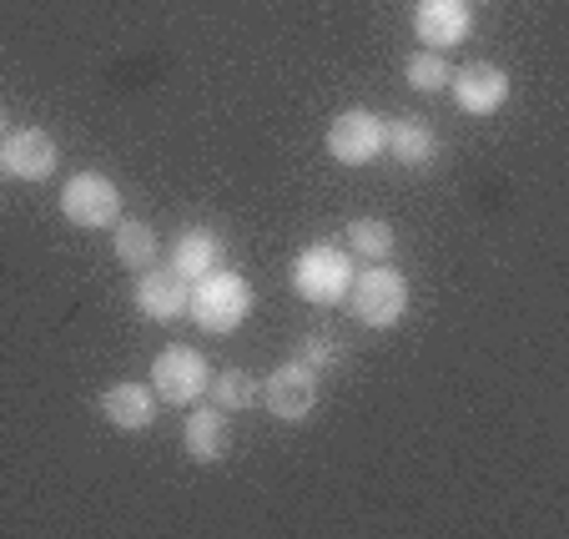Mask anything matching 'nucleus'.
<instances>
[{
    "label": "nucleus",
    "mask_w": 569,
    "mask_h": 539,
    "mask_svg": "<svg viewBox=\"0 0 569 539\" xmlns=\"http://www.w3.org/2000/svg\"><path fill=\"white\" fill-rule=\"evenodd\" d=\"M383 151L403 167H429L439 157V131L423 117H393L383 121Z\"/></svg>",
    "instance_id": "13"
},
{
    "label": "nucleus",
    "mask_w": 569,
    "mask_h": 539,
    "mask_svg": "<svg viewBox=\"0 0 569 539\" xmlns=\"http://www.w3.org/2000/svg\"><path fill=\"white\" fill-rule=\"evenodd\" d=\"M473 31V6L469 0H419L413 6V36L429 51H453Z\"/></svg>",
    "instance_id": "11"
},
{
    "label": "nucleus",
    "mask_w": 569,
    "mask_h": 539,
    "mask_svg": "<svg viewBox=\"0 0 569 539\" xmlns=\"http://www.w3.org/2000/svg\"><path fill=\"white\" fill-rule=\"evenodd\" d=\"M449 91L469 117H495V111L509 101V71L495 61H469L449 76Z\"/></svg>",
    "instance_id": "10"
},
{
    "label": "nucleus",
    "mask_w": 569,
    "mask_h": 539,
    "mask_svg": "<svg viewBox=\"0 0 569 539\" xmlns=\"http://www.w3.org/2000/svg\"><path fill=\"white\" fill-rule=\"evenodd\" d=\"M338 358H343V343H338L333 333H308L298 343V363H308L312 373H322V368H333Z\"/></svg>",
    "instance_id": "20"
},
{
    "label": "nucleus",
    "mask_w": 569,
    "mask_h": 539,
    "mask_svg": "<svg viewBox=\"0 0 569 539\" xmlns=\"http://www.w3.org/2000/svg\"><path fill=\"white\" fill-rule=\"evenodd\" d=\"M469 6H483V0H469Z\"/></svg>",
    "instance_id": "23"
},
{
    "label": "nucleus",
    "mask_w": 569,
    "mask_h": 539,
    "mask_svg": "<svg viewBox=\"0 0 569 539\" xmlns=\"http://www.w3.org/2000/svg\"><path fill=\"white\" fill-rule=\"evenodd\" d=\"M182 443H187V459L192 465H217L227 459V443H232V429H227V409H192L187 413V429H182Z\"/></svg>",
    "instance_id": "14"
},
{
    "label": "nucleus",
    "mask_w": 569,
    "mask_h": 539,
    "mask_svg": "<svg viewBox=\"0 0 569 539\" xmlns=\"http://www.w3.org/2000/svg\"><path fill=\"white\" fill-rule=\"evenodd\" d=\"M212 383L207 373V358L187 343H167L157 358H151V393L161 403H197Z\"/></svg>",
    "instance_id": "5"
},
{
    "label": "nucleus",
    "mask_w": 569,
    "mask_h": 539,
    "mask_svg": "<svg viewBox=\"0 0 569 539\" xmlns=\"http://www.w3.org/2000/svg\"><path fill=\"white\" fill-rule=\"evenodd\" d=\"M207 389H212L217 409H227V413H242L258 403V378H252L248 368H222V373H212Z\"/></svg>",
    "instance_id": "18"
},
{
    "label": "nucleus",
    "mask_w": 569,
    "mask_h": 539,
    "mask_svg": "<svg viewBox=\"0 0 569 539\" xmlns=\"http://www.w3.org/2000/svg\"><path fill=\"white\" fill-rule=\"evenodd\" d=\"M328 157L343 167H368L383 157V117L368 107H348L328 121Z\"/></svg>",
    "instance_id": "7"
},
{
    "label": "nucleus",
    "mask_w": 569,
    "mask_h": 539,
    "mask_svg": "<svg viewBox=\"0 0 569 539\" xmlns=\"http://www.w3.org/2000/svg\"><path fill=\"white\" fill-rule=\"evenodd\" d=\"M0 157H6V177L16 182H46L61 162V151H56V137L46 127H16L6 131L0 141Z\"/></svg>",
    "instance_id": "9"
},
{
    "label": "nucleus",
    "mask_w": 569,
    "mask_h": 539,
    "mask_svg": "<svg viewBox=\"0 0 569 539\" xmlns=\"http://www.w3.org/2000/svg\"><path fill=\"white\" fill-rule=\"evenodd\" d=\"M61 217L81 232H101V227H117L121 217V187L107 172H76L61 187Z\"/></svg>",
    "instance_id": "4"
},
{
    "label": "nucleus",
    "mask_w": 569,
    "mask_h": 539,
    "mask_svg": "<svg viewBox=\"0 0 569 539\" xmlns=\"http://www.w3.org/2000/svg\"><path fill=\"white\" fill-rule=\"evenodd\" d=\"M0 141H6V107H0Z\"/></svg>",
    "instance_id": "21"
},
{
    "label": "nucleus",
    "mask_w": 569,
    "mask_h": 539,
    "mask_svg": "<svg viewBox=\"0 0 569 539\" xmlns=\"http://www.w3.org/2000/svg\"><path fill=\"white\" fill-rule=\"evenodd\" d=\"M187 313H192V323L202 328V333H217V338L237 333L252 313V282L232 268L202 272V278L192 282V292H187Z\"/></svg>",
    "instance_id": "1"
},
{
    "label": "nucleus",
    "mask_w": 569,
    "mask_h": 539,
    "mask_svg": "<svg viewBox=\"0 0 569 539\" xmlns=\"http://www.w3.org/2000/svg\"><path fill=\"white\" fill-rule=\"evenodd\" d=\"M343 242H348V252H358L363 262H388L393 248H398L393 227H388L383 217H358V222H348Z\"/></svg>",
    "instance_id": "17"
},
{
    "label": "nucleus",
    "mask_w": 569,
    "mask_h": 539,
    "mask_svg": "<svg viewBox=\"0 0 569 539\" xmlns=\"http://www.w3.org/2000/svg\"><path fill=\"white\" fill-rule=\"evenodd\" d=\"M157 409H161V399L151 393V383H131L127 378V383H111L101 393V419L117 433H147L157 423Z\"/></svg>",
    "instance_id": "12"
},
{
    "label": "nucleus",
    "mask_w": 569,
    "mask_h": 539,
    "mask_svg": "<svg viewBox=\"0 0 569 539\" xmlns=\"http://www.w3.org/2000/svg\"><path fill=\"white\" fill-rule=\"evenodd\" d=\"M258 403L272 413V419L282 423H302L312 409H318V373H312L308 363H282L272 368L268 378L258 383Z\"/></svg>",
    "instance_id": "6"
},
{
    "label": "nucleus",
    "mask_w": 569,
    "mask_h": 539,
    "mask_svg": "<svg viewBox=\"0 0 569 539\" xmlns=\"http://www.w3.org/2000/svg\"><path fill=\"white\" fill-rule=\"evenodd\" d=\"M348 282H353V258L348 248H333V242H312L292 258V292L312 308H333V302L348 298Z\"/></svg>",
    "instance_id": "3"
},
{
    "label": "nucleus",
    "mask_w": 569,
    "mask_h": 539,
    "mask_svg": "<svg viewBox=\"0 0 569 539\" xmlns=\"http://www.w3.org/2000/svg\"><path fill=\"white\" fill-rule=\"evenodd\" d=\"M403 76H409V87L413 91H423V97H433V91H443L449 87V76H453V66H449V51H413L409 56V66H403Z\"/></svg>",
    "instance_id": "19"
},
{
    "label": "nucleus",
    "mask_w": 569,
    "mask_h": 539,
    "mask_svg": "<svg viewBox=\"0 0 569 539\" xmlns=\"http://www.w3.org/2000/svg\"><path fill=\"white\" fill-rule=\"evenodd\" d=\"M409 278L393 268V262H368L363 272H353V282H348V308H353V318L363 328H393L398 318L409 313Z\"/></svg>",
    "instance_id": "2"
},
{
    "label": "nucleus",
    "mask_w": 569,
    "mask_h": 539,
    "mask_svg": "<svg viewBox=\"0 0 569 539\" xmlns=\"http://www.w3.org/2000/svg\"><path fill=\"white\" fill-rule=\"evenodd\" d=\"M117 262L127 272H141V268H151L157 262V252H161V238H157V227L151 222H141V217H117Z\"/></svg>",
    "instance_id": "16"
},
{
    "label": "nucleus",
    "mask_w": 569,
    "mask_h": 539,
    "mask_svg": "<svg viewBox=\"0 0 569 539\" xmlns=\"http://www.w3.org/2000/svg\"><path fill=\"white\" fill-rule=\"evenodd\" d=\"M187 292H192V282L182 278V272L167 262H151V268L137 272V282H131V302H137V313L151 318V323H172V318L187 313Z\"/></svg>",
    "instance_id": "8"
},
{
    "label": "nucleus",
    "mask_w": 569,
    "mask_h": 539,
    "mask_svg": "<svg viewBox=\"0 0 569 539\" xmlns=\"http://www.w3.org/2000/svg\"><path fill=\"white\" fill-rule=\"evenodd\" d=\"M222 262V242H217L212 227H182L172 242V268L182 272L187 282H197L202 272H212Z\"/></svg>",
    "instance_id": "15"
},
{
    "label": "nucleus",
    "mask_w": 569,
    "mask_h": 539,
    "mask_svg": "<svg viewBox=\"0 0 569 539\" xmlns=\"http://www.w3.org/2000/svg\"><path fill=\"white\" fill-rule=\"evenodd\" d=\"M0 177H6V157H0Z\"/></svg>",
    "instance_id": "22"
}]
</instances>
